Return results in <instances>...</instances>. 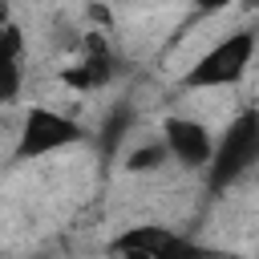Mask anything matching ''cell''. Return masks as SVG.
<instances>
[{
    "label": "cell",
    "mask_w": 259,
    "mask_h": 259,
    "mask_svg": "<svg viewBox=\"0 0 259 259\" xmlns=\"http://www.w3.org/2000/svg\"><path fill=\"white\" fill-rule=\"evenodd\" d=\"M158 138L170 154L174 166L182 170H202L210 162V150H214V134L202 117L194 113H166L162 125H158Z\"/></svg>",
    "instance_id": "obj_4"
},
{
    "label": "cell",
    "mask_w": 259,
    "mask_h": 259,
    "mask_svg": "<svg viewBox=\"0 0 259 259\" xmlns=\"http://www.w3.org/2000/svg\"><path fill=\"white\" fill-rule=\"evenodd\" d=\"M134 121H138L134 105H130V101H117V105L97 121V130H89V142L97 146V154H101V158H117V154H121V146H125V142H130V134H134Z\"/></svg>",
    "instance_id": "obj_6"
},
{
    "label": "cell",
    "mask_w": 259,
    "mask_h": 259,
    "mask_svg": "<svg viewBox=\"0 0 259 259\" xmlns=\"http://www.w3.org/2000/svg\"><path fill=\"white\" fill-rule=\"evenodd\" d=\"M113 77H117V57H113V49L77 53V61L61 69V85L73 89V93H97V89H105Z\"/></svg>",
    "instance_id": "obj_5"
},
{
    "label": "cell",
    "mask_w": 259,
    "mask_h": 259,
    "mask_svg": "<svg viewBox=\"0 0 259 259\" xmlns=\"http://www.w3.org/2000/svg\"><path fill=\"white\" fill-rule=\"evenodd\" d=\"M16 142H12V162L28 166V162H40L49 154H61V150H73L81 142H89V130L65 113V109H53V105H28L16 121Z\"/></svg>",
    "instance_id": "obj_3"
},
{
    "label": "cell",
    "mask_w": 259,
    "mask_h": 259,
    "mask_svg": "<svg viewBox=\"0 0 259 259\" xmlns=\"http://www.w3.org/2000/svg\"><path fill=\"white\" fill-rule=\"evenodd\" d=\"M166 162H170V154H166V146H162L158 134L146 138V142H125V146H121V166H125V174H154V170H162Z\"/></svg>",
    "instance_id": "obj_7"
},
{
    "label": "cell",
    "mask_w": 259,
    "mask_h": 259,
    "mask_svg": "<svg viewBox=\"0 0 259 259\" xmlns=\"http://www.w3.org/2000/svg\"><path fill=\"white\" fill-rule=\"evenodd\" d=\"M227 8H235V0H194V12L198 16H219Z\"/></svg>",
    "instance_id": "obj_8"
},
{
    "label": "cell",
    "mask_w": 259,
    "mask_h": 259,
    "mask_svg": "<svg viewBox=\"0 0 259 259\" xmlns=\"http://www.w3.org/2000/svg\"><path fill=\"white\" fill-rule=\"evenodd\" d=\"M255 28L251 24H239L231 32H223L219 40H210L178 77V89L182 93H210V89H235L251 65H255Z\"/></svg>",
    "instance_id": "obj_1"
},
{
    "label": "cell",
    "mask_w": 259,
    "mask_h": 259,
    "mask_svg": "<svg viewBox=\"0 0 259 259\" xmlns=\"http://www.w3.org/2000/svg\"><path fill=\"white\" fill-rule=\"evenodd\" d=\"M259 162V113L255 105H243L227 130L214 138V150H210V162L202 166L206 174V190L210 194H227L239 178H247Z\"/></svg>",
    "instance_id": "obj_2"
}]
</instances>
